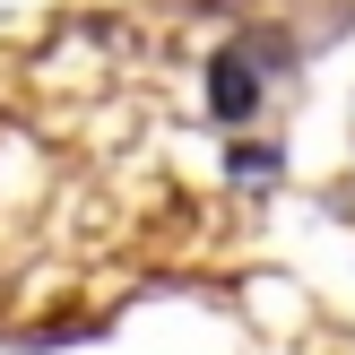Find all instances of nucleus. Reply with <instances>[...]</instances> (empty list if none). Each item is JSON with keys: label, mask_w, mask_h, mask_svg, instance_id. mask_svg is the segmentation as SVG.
Instances as JSON below:
<instances>
[{"label": "nucleus", "mask_w": 355, "mask_h": 355, "mask_svg": "<svg viewBox=\"0 0 355 355\" xmlns=\"http://www.w3.org/2000/svg\"><path fill=\"white\" fill-rule=\"evenodd\" d=\"M217 113L225 121H252L260 113V69L243 61V52H217Z\"/></svg>", "instance_id": "1"}]
</instances>
